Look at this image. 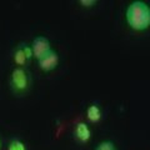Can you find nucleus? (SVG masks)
<instances>
[{
  "label": "nucleus",
  "mask_w": 150,
  "mask_h": 150,
  "mask_svg": "<svg viewBox=\"0 0 150 150\" xmlns=\"http://www.w3.org/2000/svg\"><path fill=\"white\" fill-rule=\"evenodd\" d=\"M126 21L131 29L143 31L150 26V6L144 1H133L126 9Z\"/></svg>",
  "instance_id": "nucleus-1"
},
{
  "label": "nucleus",
  "mask_w": 150,
  "mask_h": 150,
  "mask_svg": "<svg viewBox=\"0 0 150 150\" xmlns=\"http://www.w3.org/2000/svg\"><path fill=\"white\" fill-rule=\"evenodd\" d=\"M28 84H29V80H28V75L25 70H23L21 68L14 69L11 73V85L14 90L19 93L24 91L28 88Z\"/></svg>",
  "instance_id": "nucleus-2"
},
{
  "label": "nucleus",
  "mask_w": 150,
  "mask_h": 150,
  "mask_svg": "<svg viewBox=\"0 0 150 150\" xmlns=\"http://www.w3.org/2000/svg\"><path fill=\"white\" fill-rule=\"evenodd\" d=\"M38 62H39V67L43 71H51V70H54L56 67H58L59 58H58V54H56L55 51L50 50L45 55L41 56Z\"/></svg>",
  "instance_id": "nucleus-3"
},
{
  "label": "nucleus",
  "mask_w": 150,
  "mask_h": 150,
  "mask_svg": "<svg viewBox=\"0 0 150 150\" xmlns=\"http://www.w3.org/2000/svg\"><path fill=\"white\" fill-rule=\"evenodd\" d=\"M31 49H33V55L39 60L41 56L45 55L48 51H50V43L49 40L44 36H38L33 41V45H31Z\"/></svg>",
  "instance_id": "nucleus-4"
},
{
  "label": "nucleus",
  "mask_w": 150,
  "mask_h": 150,
  "mask_svg": "<svg viewBox=\"0 0 150 150\" xmlns=\"http://www.w3.org/2000/svg\"><path fill=\"white\" fill-rule=\"evenodd\" d=\"M75 134H76V138L80 140V142H88L90 139V129L89 126L84 123H79L76 125V129H75Z\"/></svg>",
  "instance_id": "nucleus-5"
},
{
  "label": "nucleus",
  "mask_w": 150,
  "mask_h": 150,
  "mask_svg": "<svg viewBox=\"0 0 150 150\" xmlns=\"http://www.w3.org/2000/svg\"><path fill=\"white\" fill-rule=\"evenodd\" d=\"M86 114H88V119L93 121V123H98V121L100 120L101 118V110H100V108L98 106V105H90L88 108V111H86Z\"/></svg>",
  "instance_id": "nucleus-6"
},
{
  "label": "nucleus",
  "mask_w": 150,
  "mask_h": 150,
  "mask_svg": "<svg viewBox=\"0 0 150 150\" xmlns=\"http://www.w3.org/2000/svg\"><path fill=\"white\" fill-rule=\"evenodd\" d=\"M14 60H15V63L18 65H24L25 60H28L25 54H24V51H23V49L20 48V46H19V48L14 51Z\"/></svg>",
  "instance_id": "nucleus-7"
},
{
  "label": "nucleus",
  "mask_w": 150,
  "mask_h": 150,
  "mask_svg": "<svg viewBox=\"0 0 150 150\" xmlns=\"http://www.w3.org/2000/svg\"><path fill=\"white\" fill-rule=\"evenodd\" d=\"M95 150H116V149H115V145L111 142H101L95 148Z\"/></svg>",
  "instance_id": "nucleus-8"
},
{
  "label": "nucleus",
  "mask_w": 150,
  "mask_h": 150,
  "mask_svg": "<svg viewBox=\"0 0 150 150\" xmlns=\"http://www.w3.org/2000/svg\"><path fill=\"white\" fill-rule=\"evenodd\" d=\"M9 150H26V149H25V145L20 140H13L10 145H9Z\"/></svg>",
  "instance_id": "nucleus-9"
},
{
  "label": "nucleus",
  "mask_w": 150,
  "mask_h": 150,
  "mask_svg": "<svg viewBox=\"0 0 150 150\" xmlns=\"http://www.w3.org/2000/svg\"><path fill=\"white\" fill-rule=\"evenodd\" d=\"M20 48L23 49V51H24V54L26 56V59H30L31 56H33V49H31V46H29L28 44H23V46H20Z\"/></svg>",
  "instance_id": "nucleus-10"
},
{
  "label": "nucleus",
  "mask_w": 150,
  "mask_h": 150,
  "mask_svg": "<svg viewBox=\"0 0 150 150\" xmlns=\"http://www.w3.org/2000/svg\"><path fill=\"white\" fill-rule=\"evenodd\" d=\"M80 4H83L84 6H90V5H94L95 1H94V0H81Z\"/></svg>",
  "instance_id": "nucleus-11"
},
{
  "label": "nucleus",
  "mask_w": 150,
  "mask_h": 150,
  "mask_svg": "<svg viewBox=\"0 0 150 150\" xmlns=\"http://www.w3.org/2000/svg\"><path fill=\"white\" fill-rule=\"evenodd\" d=\"M0 146H1V143H0Z\"/></svg>",
  "instance_id": "nucleus-12"
}]
</instances>
